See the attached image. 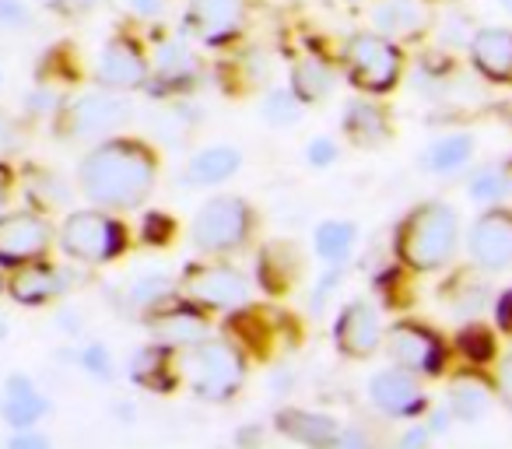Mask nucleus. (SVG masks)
Wrapping results in <instances>:
<instances>
[{"label": "nucleus", "instance_id": "f257e3e1", "mask_svg": "<svg viewBox=\"0 0 512 449\" xmlns=\"http://www.w3.org/2000/svg\"><path fill=\"white\" fill-rule=\"evenodd\" d=\"M158 162L151 155L148 144L127 141H102L99 148H92L78 165V179L85 197L95 207H109V211H127L148 200V193L155 190Z\"/></svg>", "mask_w": 512, "mask_h": 449}, {"label": "nucleus", "instance_id": "f03ea898", "mask_svg": "<svg viewBox=\"0 0 512 449\" xmlns=\"http://www.w3.org/2000/svg\"><path fill=\"white\" fill-rule=\"evenodd\" d=\"M460 246V214L442 200L418 204L397 229V257L411 271H439Z\"/></svg>", "mask_w": 512, "mask_h": 449}, {"label": "nucleus", "instance_id": "7ed1b4c3", "mask_svg": "<svg viewBox=\"0 0 512 449\" xmlns=\"http://www.w3.org/2000/svg\"><path fill=\"white\" fill-rule=\"evenodd\" d=\"M183 379L190 383L193 397L207 400V404H221V400H232L239 393L242 379H246V358L239 355L232 341L207 337L190 348L183 362Z\"/></svg>", "mask_w": 512, "mask_h": 449}, {"label": "nucleus", "instance_id": "20e7f679", "mask_svg": "<svg viewBox=\"0 0 512 449\" xmlns=\"http://www.w3.org/2000/svg\"><path fill=\"white\" fill-rule=\"evenodd\" d=\"M253 221V207L242 197H211L193 214L190 239L204 253H232L249 239Z\"/></svg>", "mask_w": 512, "mask_h": 449}, {"label": "nucleus", "instance_id": "39448f33", "mask_svg": "<svg viewBox=\"0 0 512 449\" xmlns=\"http://www.w3.org/2000/svg\"><path fill=\"white\" fill-rule=\"evenodd\" d=\"M60 246L81 264H109L127 250V229L106 211H78L64 221Z\"/></svg>", "mask_w": 512, "mask_h": 449}, {"label": "nucleus", "instance_id": "423d86ee", "mask_svg": "<svg viewBox=\"0 0 512 449\" xmlns=\"http://www.w3.org/2000/svg\"><path fill=\"white\" fill-rule=\"evenodd\" d=\"M344 64H348L351 85L369 95H383L400 81L404 60H400L393 39L379 36V32H362V36H351L344 46Z\"/></svg>", "mask_w": 512, "mask_h": 449}, {"label": "nucleus", "instance_id": "0eeeda50", "mask_svg": "<svg viewBox=\"0 0 512 449\" xmlns=\"http://www.w3.org/2000/svg\"><path fill=\"white\" fill-rule=\"evenodd\" d=\"M183 295L200 309H239L249 302V281L235 267L200 264L186 271Z\"/></svg>", "mask_w": 512, "mask_h": 449}, {"label": "nucleus", "instance_id": "6e6552de", "mask_svg": "<svg viewBox=\"0 0 512 449\" xmlns=\"http://www.w3.org/2000/svg\"><path fill=\"white\" fill-rule=\"evenodd\" d=\"M130 116V102L116 95V88L88 92L74 99L64 113V137H106Z\"/></svg>", "mask_w": 512, "mask_h": 449}, {"label": "nucleus", "instance_id": "1a4fd4ad", "mask_svg": "<svg viewBox=\"0 0 512 449\" xmlns=\"http://www.w3.org/2000/svg\"><path fill=\"white\" fill-rule=\"evenodd\" d=\"M386 351H390L393 365L414 372V376H439L446 365V348H442L439 334L421 323H397L386 334Z\"/></svg>", "mask_w": 512, "mask_h": 449}, {"label": "nucleus", "instance_id": "9d476101", "mask_svg": "<svg viewBox=\"0 0 512 449\" xmlns=\"http://www.w3.org/2000/svg\"><path fill=\"white\" fill-rule=\"evenodd\" d=\"M53 229L39 214L15 211L0 218V264L4 267H22L32 260H43L50 250Z\"/></svg>", "mask_w": 512, "mask_h": 449}, {"label": "nucleus", "instance_id": "9b49d317", "mask_svg": "<svg viewBox=\"0 0 512 449\" xmlns=\"http://www.w3.org/2000/svg\"><path fill=\"white\" fill-rule=\"evenodd\" d=\"M470 257L484 271L512 267V211L488 207L470 229Z\"/></svg>", "mask_w": 512, "mask_h": 449}, {"label": "nucleus", "instance_id": "f8f14e48", "mask_svg": "<svg viewBox=\"0 0 512 449\" xmlns=\"http://www.w3.org/2000/svg\"><path fill=\"white\" fill-rule=\"evenodd\" d=\"M242 18H246V0H190L186 32L197 36L200 43L218 46L242 29Z\"/></svg>", "mask_w": 512, "mask_h": 449}, {"label": "nucleus", "instance_id": "ddd939ff", "mask_svg": "<svg viewBox=\"0 0 512 449\" xmlns=\"http://www.w3.org/2000/svg\"><path fill=\"white\" fill-rule=\"evenodd\" d=\"M95 81L102 88H116V92L141 88L148 81V60H144L141 46L130 43L127 36L109 39L99 53V64H95Z\"/></svg>", "mask_w": 512, "mask_h": 449}, {"label": "nucleus", "instance_id": "4468645a", "mask_svg": "<svg viewBox=\"0 0 512 449\" xmlns=\"http://www.w3.org/2000/svg\"><path fill=\"white\" fill-rule=\"evenodd\" d=\"M334 337H337V348H341L348 358L376 355L379 344H383V337H386L376 306H369V302H348L334 323Z\"/></svg>", "mask_w": 512, "mask_h": 449}, {"label": "nucleus", "instance_id": "2eb2a0df", "mask_svg": "<svg viewBox=\"0 0 512 449\" xmlns=\"http://www.w3.org/2000/svg\"><path fill=\"white\" fill-rule=\"evenodd\" d=\"M369 397H372V404L383 414H390V418H414V414H421L428 404L418 379H414V372L400 369V365L397 369L376 372V376L369 379Z\"/></svg>", "mask_w": 512, "mask_h": 449}, {"label": "nucleus", "instance_id": "dca6fc26", "mask_svg": "<svg viewBox=\"0 0 512 449\" xmlns=\"http://www.w3.org/2000/svg\"><path fill=\"white\" fill-rule=\"evenodd\" d=\"M71 285L74 281L67 271L43 264V260H32V264H22V271L8 281V292L18 306H50V302H57Z\"/></svg>", "mask_w": 512, "mask_h": 449}, {"label": "nucleus", "instance_id": "f3484780", "mask_svg": "<svg viewBox=\"0 0 512 449\" xmlns=\"http://www.w3.org/2000/svg\"><path fill=\"white\" fill-rule=\"evenodd\" d=\"M372 25L379 29V36L393 39H418L432 25V11L425 0H379L372 11Z\"/></svg>", "mask_w": 512, "mask_h": 449}, {"label": "nucleus", "instance_id": "a211bd4d", "mask_svg": "<svg viewBox=\"0 0 512 449\" xmlns=\"http://www.w3.org/2000/svg\"><path fill=\"white\" fill-rule=\"evenodd\" d=\"M151 334L165 348H193V344L211 337V323L200 313V306H179V309H155L151 316Z\"/></svg>", "mask_w": 512, "mask_h": 449}, {"label": "nucleus", "instance_id": "6ab92c4d", "mask_svg": "<svg viewBox=\"0 0 512 449\" xmlns=\"http://www.w3.org/2000/svg\"><path fill=\"white\" fill-rule=\"evenodd\" d=\"M470 60L481 78L495 85H512V32L509 29H481L470 36Z\"/></svg>", "mask_w": 512, "mask_h": 449}, {"label": "nucleus", "instance_id": "aec40b11", "mask_svg": "<svg viewBox=\"0 0 512 449\" xmlns=\"http://www.w3.org/2000/svg\"><path fill=\"white\" fill-rule=\"evenodd\" d=\"M50 411V400L32 386L29 376H11L4 386V400H0V414L15 432L22 428H36V421Z\"/></svg>", "mask_w": 512, "mask_h": 449}, {"label": "nucleus", "instance_id": "412c9836", "mask_svg": "<svg viewBox=\"0 0 512 449\" xmlns=\"http://www.w3.org/2000/svg\"><path fill=\"white\" fill-rule=\"evenodd\" d=\"M242 169V151L232 144H211V148L197 151L186 165V183L193 186H218L228 183L235 172Z\"/></svg>", "mask_w": 512, "mask_h": 449}, {"label": "nucleus", "instance_id": "4be33fe9", "mask_svg": "<svg viewBox=\"0 0 512 449\" xmlns=\"http://www.w3.org/2000/svg\"><path fill=\"white\" fill-rule=\"evenodd\" d=\"M278 428L295 442H306V446H337V435H341V425L337 418L330 414H316V411H281L278 418Z\"/></svg>", "mask_w": 512, "mask_h": 449}, {"label": "nucleus", "instance_id": "5701e85b", "mask_svg": "<svg viewBox=\"0 0 512 449\" xmlns=\"http://www.w3.org/2000/svg\"><path fill=\"white\" fill-rule=\"evenodd\" d=\"M491 407V386L484 383L481 376H456L453 386H449V414L460 421H467V425H474V421H481L484 414H488Z\"/></svg>", "mask_w": 512, "mask_h": 449}, {"label": "nucleus", "instance_id": "b1692460", "mask_svg": "<svg viewBox=\"0 0 512 449\" xmlns=\"http://www.w3.org/2000/svg\"><path fill=\"white\" fill-rule=\"evenodd\" d=\"M344 130L355 144L376 148V144L390 141V116L376 102H351L348 116H344Z\"/></svg>", "mask_w": 512, "mask_h": 449}, {"label": "nucleus", "instance_id": "393cba45", "mask_svg": "<svg viewBox=\"0 0 512 449\" xmlns=\"http://www.w3.org/2000/svg\"><path fill=\"white\" fill-rule=\"evenodd\" d=\"M256 274H260L267 292H285V288L295 281V274H299V253H295V246L271 243L264 250V257H260Z\"/></svg>", "mask_w": 512, "mask_h": 449}, {"label": "nucleus", "instance_id": "a878e982", "mask_svg": "<svg viewBox=\"0 0 512 449\" xmlns=\"http://www.w3.org/2000/svg\"><path fill=\"white\" fill-rule=\"evenodd\" d=\"M470 155H474V137L470 134H446L425 151L421 162H425V169L435 172V176H446V172L463 169V165L470 162Z\"/></svg>", "mask_w": 512, "mask_h": 449}, {"label": "nucleus", "instance_id": "bb28decb", "mask_svg": "<svg viewBox=\"0 0 512 449\" xmlns=\"http://www.w3.org/2000/svg\"><path fill=\"white\" fill-rule=\"evenodd\" d=\"M155 74L162 85H176L183 88L186 81L197 74V60H193V53L186 50V43H179V39H169V43L158 46L155 53Z\"/></svg>", "mask_w": 512, "mask_h": 449}, {"label": "nucleus", "instance_id": "cd10ccee", "mask_svg": "<svg viewBox=\"0 0 512 449\" xmlns=\"http://www.w3.org/2000/svg\"><path fill=\"white\" fill-rule=\"evenodd\" d=\"M292 92L299 95L302 102L327 99V95L334 92V71H330V64H323V60H316V57L299 60L292 71Z\"/></svg>", "mask_w": 512, "mask_h": 449}, {"label": "nucleus", "instance_id": "c85d7f7f", "mask_svg": "<svg viewBox=\"0 0 512 449\" xmlns=\"http://www.w3.org/2000/svg\"><path fill=\"white\" fill-rule=\"evenodd\" d=\"M355 243H358V229L351 221H323L320 229H316V253L330 267H341L351 257Z\"/></svg>", "mask_w": 512, "mask_h": 449}, {"label": "nucleus", "instance_id": "c756f323", "mask_svg": "<svg viewBox=\"0 0 512 449\" xmlns=\"http://www.w3.org/2000/svg\"><path fill=\"white\" fill-rule=\"evenodd\" d=\"M176 292L169 274L162 271H151V274H141L127 285V306L137 309V313H148V309H162L165 299Z\"/></svg>", "mask_w": 512, "mask_h": 449}, {"label": "nucleus", "instance_id": "7c9ffc66", "mask_svg": "<svg viewBox=\"0 0 512 449\" xmlns=\"http://www.w3.org/2000/svg\"><path fill=\"white\" fill-rule=\"evenodd\" d=\"M130 379L148 390H169V351L165 348H141L130 358Z\"/></svg>", "mask_w": 512, "mask_h": 449}, {"label": "nucleus", "instance_id": "2f4dec72", "mask_svg": "<svg viewBox=\"0 0 512 449\" xmlns=\"http://www.w3.org/2000/svg\"><path fill=\"white\" fill-rule=\"evenodd\" d=\"M502 197H509V169L484 165V169L470 179V200H474V204H498Z\"/></svg>", "mask_w": 512, "mask_h": 449}, {"label": "nucleus", "instance_id": "473e14b6", "mask_svg": "<svg viewBox=\"0 0 512 449\" xmlns=\"http://www.w3.org/2000/svg\"><path fill=\"white\" fill-rule=\"evenodd\" d=\"M299 95L295 92H271L264 99V120L271 127H292L299 120Z\"/></svg>", "mask_w": 512, "mask_h": 449}, {"label": "nucleus", "instance_id": "72a5a7b5", "mask_svg": "<svg viewBox=\"0 0 512 449\" xmlns=\"http://www.w3.org/2000/svg\"><path fill=\"white\" fill-rule=\"evenodd\" d=\"M460 351L470 362H488L495 355V337H491L488 327H467L460 334Z\"/></svg>", "mask_w": 512, "mask_h": 449}, {"label": "nucleus", "instance_id": "f704fd0d", "mask_svg": "<svg viewBox=\"0 0 512 449\" xmlns=\"http://www.w3.org/2000/svg\"><path fill=\"white\" fill-rule=\"evenodd\" d=\"M78 362H81V369H85L88 376L113 379V355H109L106 344H88V348L78 355Z\"/></svg>", "mask_w": 512, "mask_h": 449}, {"label": "nucleus", "instance_id": "c9c22d12", "mask_svg": "<svg viewBox=\"0 0 512 449\" xmlns=\"http://www.w3.org/2000/svg\"><path fill=\"white\" fill-rule=\"evenodd\" d=\"M306 162L313 165V169H327V165H334L337 162V144L330 141V137H316V141L306 148Z\"/></svg>", "mask_w": 512, "mask_h": 449}, {"label": "nucleus", "instance_id": "e433bc0d", "mask_svg": "<svg viewBox=\"0 0 512 449\" xmlns=\"http://www.w3.org/2000/svg\"><path fill=\"white\" fill-rule=\"evenodd\" d=\"M0 25L4 29H25L29 25V8L22 0H0Z\"/></svg>", "mask_w": 512, "mask_h": 449}, {"label": "nucleus", "instance_id": "4c0bfd02", "mask_svg": "<svg viewBox=\"0 0 512 449\" xmlns=\"http://www.w3.org/2000/svg\"><path fill=\"white\" fill-rule=\"evenodd\" d=\"M25 106H29L36 116H46V113H53V109H57V95H53L50 88H36V92L29 95V102H25Z\"/></svg>", "mask_w": 512, "mask_h": 449}, {"label": "nucleus", "instance_id": "58836bf2", "mask_svg": "<svg viewBox=\"0 0 512 449\" xmlns=\"http://www.w3.org/2000/svg\"><path fill=\"white\" fill-rule=\"evenodd\" d=\"M144 236L155 239V243L169 239V236H172V218H165V214H151V218H148V229H144Z\"/></svg>", "mask_w": 512, "mask_h": 449}, {"label": "nucleus", "instance_id": "ea45409f", "mask_svg": "<svg viewBox=\"0 0 512 449\" xmlns=\"http://www.w3.org/2000/svg\"><path fill=\"white\" fill-rule=\"evenodd\" d=\"M50 446V439L46 435H36L32 428H22V432L11 439V449H46Z\"/></svg>", "mask_w": 512, "mask_h": 449}, {"label": "nucleus", "instance_id": "a19ab883", "mask_svg": "<svg viewBox=\"0 0 512 449\" xmlns=\"http://www.w3.org/2000/svg\"><path fill=\"white\" fill-rule=\"evenodd\" d=\"M495 386H498V397H502L505 404L512 407V355L505 358L502 365H498V383Z\"/></svg>", "mask_w": 512, "mask_h": 449}, {"label": "nucleus", "instance_id": "79ce46f5", "mask_svg": "<svg viewBox=\"0 0 512 449\" xmlns=\"http://www.w3.org/2000/svg\"><path fill=\"white\" fill-rule=\"evenodd\" d=\"M127 8L137 18H158L165 11V0H127Z\"/></svg>", "mask_w": 512, "mask_h": 449}, {"label": "nucleus", "instance_id": "37998d69", "mask_svg": "<svg viewBox=\"0 0 512 449\" xmlns=\"http://www.w3.org/2000/svg\"><path fill=\"white\" fill-rule=\"evenodd\" d=\"M15 144V123H11V116L0 109V151L11 148Z\"/></svg>", "mask_w": 512, "mask_h": 449}, {"label": "nucleus", "instance_id": "c03bdc74", "mask_svg": "<svg viewBox=\"0 0 512 449\" xmlns=\"http://www.w3.org/2000/svg\"><path fill=\"white\" fill-rule=\"evenodd\" d=\"M428 439H432V428L421 425V428H411V432L400 439V446H407V449H411V446H425Z\"/></svg>", "mask_w": 512, "mask_h": 449}, {"label": "nucleus", "instance_id": "a18cd8bd", "mask_svg": "<svg viewBox=\"0 0 512 449\" xmlns=\"http://www.w3.org/2000/svg\"><path fill=\"white\" fill-rule=\"evenodd\" d=\"M498 323H502V330L512 334V292H505L502 302H498Z\"/></svg>", "mask_w": 512, "mask_h": 449}, {"label": "nucleus", "instance_id": "49530a36", "mask_svg": "<svg viewBox=\"0 0 512 449\" xmlns=\"http://www.w3.org/2000/svg\"><path fill=\"white\" fill-rule=\"evenodd\" d=\"M337 446H365V435L355 432V428H348V432L337 435Z\"/></svg>", "mask_w": 512, "mask_h": 449}, {"label": "nucleus", "instance_id": "de8ad7c7", "mask_svg": "<svg viewBox=\"0 0 512 449\" xmlns=\"http://www.w3.org/2000/svg\"><path fill=\"white\" fill-rule=\"evenodd\" d=\"M8 193H11V172L8 165H0V207L8 204Z\"/></svg>", "mask_w": 512, "mask_h": 449}, {"label": "nucleus", "instance_id": "09e8293b", "mask_svg": "<svg viewBox=\"0 0 512 449\" xmlns=\"http://www.w3.org/2000/svg\"><path fill=\"white\" fill-rule=\"evenodd\" d=\"M428 428H432V432H446V428H449V411H435L432 421H428Z\"/></svg>", "mask_w": 512, "mask_h": 449}, {"label": "nucleus", "instance_id": "8fccbe9b", "mask_svg": "<svg viewBox=\"0 0 512 449\" xmlns=\"http://www.w3.org/2000/svg\"><path fill=\"white\" fill-rule=\"evenodd\" d=\"M57 4H60V0H57ZM71 4H74V8H92L95 0H71Z\"/></svg>", "mask_w": 512, "mask_h": 449}, {"label": "nucleus", "instance_id": "3c124183", "mask_svg": "<svg viewBox=\"0 0 512 449\" xmlns=\"http://www.w3.org/2000/svg\"><path fill=\"white\" fill-rule=\"evenodd\" d=\"M4 337H8V320L0 316V341H4Z\"/></svg>", "mask_w": 512, "mask_h": 449}, {"label": "nucleus", "instance_id": "603ef678", "mask_svg": "<svg viewBox=\"0 0 512 449\" xmlns=\"http://www.w3.org/2000/svg\"><path fill=\"white\" fill-rule=\"evenodd\" d=\"M502 8H505V11H509V15H512V0H502Z\"/></svg>", "mask_w": 512, "mask_h": 449}, {"label": "nucleus", "instance_id": "864d4df0", "mask_svg": "<svg viewBox=\"0 0 512 449\" xmlns=\"http://www.w3.org/2000/svg\"><path fill=\"white\" fill-rule=\"evenodd\" d=\"M509 193H512V165H509Z\"/></svg>", "mask_w": 512, "mask_h": 449}, {"label": "nucleus", "instance_id": "5fc2aeb1", "mask_svg": "<svg viewBox=\"0 0 512 449\" xmlns=\"http://www.w3.org/2000/svg\"><path fill=\"white\" fill-rule=\"evenodd\" d=\"M0 81H4V71H0Z\"/></svg>", "mask_w": 512, "mask_h": 449}]
</instances>
